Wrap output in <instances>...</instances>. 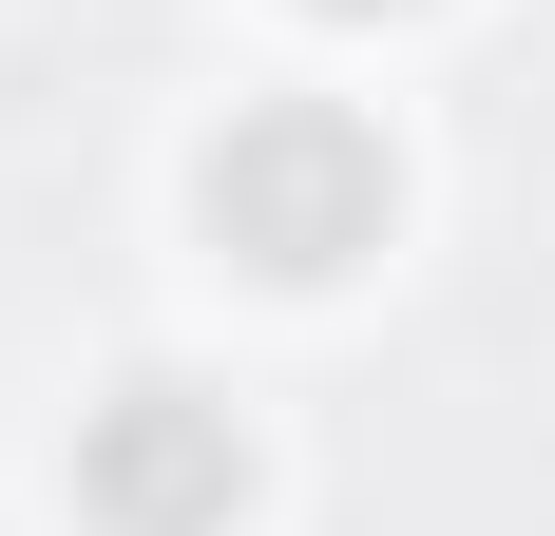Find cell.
Here are the masks:
<instances>
[{"mask_svg":"<svg viewBox=\"0 0 555 536\" xmlns=\"http://www.w3.org/2000/svg\"><path fill=\"white\" fill-rule=\"evenodd\" d=\"M77 518H96V536H230V518H249V441H230V403H192V383H115L96 422H77Z\"/></svg>","mask_w":555,"mask_h":536,"instance_id":"2","label":"cell"},{"mask_svg":"<svg viewBox=\"0 0 555 536\" xmlns=\"http://www.w3.org/2000/svg\"><path fill=\"white\" fill-rule=\"evenodd\" d=\"M326 20H384V0H326Z\"/></svg>","mask_w":555,"mask_h":536,"instance_id":"3","label":"cell"},{"mask_svg":"<svg viewBox=\"0 0 555 536\" xmlns=\"http://www.w3.org/2000/svg\"><path fill=\"white\" fill-rule=\"evenodd\" d=\"M384 212H402L384 135H364V115H326V97H269V115H230V135H211V230L269 268V288L364 268V250H384Z\"/></svg>","mask_w":555,"mask_h":536,"instance_id":"1","label":"cell"}]
</instances>
